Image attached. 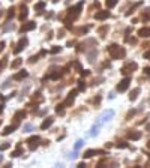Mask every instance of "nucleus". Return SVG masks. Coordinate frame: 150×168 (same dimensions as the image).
<instances>
[{
	"label": "nucleus",
	"mask_w": 150,
	"mask_h": 168,
	"mask_svg": "<svg viewBox=\"0 0 150 168\" xmlns=\"http://www.w3.org/2000/svg\"><path fill=\"white\" fill-rule=\"evenodd\" d=\"M53 123H54V119H53V117H48V119H45L44 123L41 125V129H47V128H50Z\"/></svg>",
	"instance_id": "obj_13"
},
{
	"label": "nucleus",
	"mask_w": 150,
	"mask_h": 168,
	"mask_svg": "<svg viewBox=\"0 0 150 168\" xmlns=\"http://www.w3.org/2000/svg\"><path fill=\"white\" fill-rule=\"evenodd\" d=\"M21 63H23V60H21V59H17V60H14V62H12V65H11V66H12V69H15V68H18V66H21Z\"/></svg>",
	"instance_id": "obj_22"
},
{
	"label": "nucleus",
	"mask_w": 150,
	"mask_h": 168,
	"mask_svg": "<svg viewBox=\"0 0 150 168\" xmlns=\"http://www.w3.org/2000/svg\"><path fill=\"white\" fill-rule=\"evenodd\" d=\"M138 35L141 38H150V27H143L138 30Z\"/></svg>",
	"instance_id": "obj_12"
},
{
	"label": "nucleus",
	"mask_w": 150,
	"mask_h": 168,
	"mask_svg": "<svg viewBox=\"0 0 150 168\" xmlns=\"http://www.w3.org/2000/svg\"><path fill=\"white\" fill-rule=\"evenodd\" d=\"M104 153H105L104 150H93V149H89V150L84 152L83 158H84V159H89V158H92L93 155H104Z\"/></svg>",
	"instance_id": "obj_5"
},
{
	"label": "nucleus",
	"mask_w": 150,
	"mask_h": 168,
	"mask_svg": "<svg viewBox=\"0 0 150 168\" xmlns=\"http://www.w3.org/2000/svg\"><path fill=\"white\" fill-rule=\"evenodd\" d=\"M107 50H108V53H110V56H111L112 59H123V57H125V54H126V51H125L123 48H120L117 44L110 45Z\"/></svg>",
	"instance_id": "obj_1"
},
{
	"label": "nucleus",
	"mask_w": 150,
	"mask_h": 168,
	"mask_svg": "<svg viewBox=\"0 0 150 168\" xmlns=\"http://www.w3.org/2000/svg\"><path fill=\"white\" fill-rule=\"evenodd\" d=\"M63 107H65V105H57V107H56V111H57L59 114H62V113H63Z\"/></svg>",
	"instance_id": "obj_33"
},
{
	"label": "nucleus",
	"mask_w": 150,
	"mask_h": 168,
	"mask_svg": "<svg viewBox=\"0 0 150 168\" xmlns=\"http://www.w3.org/2000/svg\"><path fill=\"white\" fill-rule=\"evenodd\" d=\"M81 146H83V140H78L77 143H75V150H78V149H81Z\"/></svg>",
	"instance_id": "obj_31"
},
{
	"label": "nucleus",
	"mask_w": 150,
	"mask_h": 168,
	"mask_svg": "<svg viewBox=\"0 0 150 168\" xmlns=\"http://www.w3.org/2000/svg\"><path fill=\"white\" fill-rule=\"evenodd\" d=\"M137 68H138V65H137V63H128L126 66H123V68H122V74H125V75H126V74H129V72H134Z\"/></svg>",
	"instance_id": "obj_6"
},
{
	"label": "nucleus",
	"mask_w": 150,
	"mask_h": 168,
	"mask_svg": "<svg viewBox=\"0 0 150 168\" xmlns=\"http://www.w3.org/2000/svg\"><path fill=\"white\" fill-rule=\"evenodd\" d=\"M112 116H114V111H112V110H107V111H104V113L101 114V117L98 119V122H96V123H98V125L101 126V125H102L104 122L110 120V119H111Z\"/></svg>",
	"instance_id": "obj_2"
},
{
	"label": "nucleus",
	"mask_w": 150,
	"mask_h": 168,
	"mask_svg": "<svg viewBox=\"0 0 150 168\" xmlns=\"http://www.w3.org/2000/svg\"><path fill=\"white\" fill-rule=\"evenodd\" d=\"M105 32H107V27H102V29H99V33H101V36H102V38L105 36V35H104Z\"/></svg>",
	"instance_id": "obj_35"
},
{
	"label": "nucleus",
	"mask_w": 150,
	"mask_h": 168,
	"mask_svg": "<svg viewBox=\"0 0 150 168\" xmlns=\"http://www.w3.org/2000/svg\"><path fill=\"white\" fill-rule=\"evenodd\" d=\"M44 8H45V3H44V2H39V3H36V5H35V9H36L38 12L44 11Z\"/></svg>",
	"instance_id": "obj_21"
},
{
	"label": "nucleus",
	"mask_w": 150,
	"mask_h": 168,
	"mask_svg": "<svg viewBox=\"0 0 150 168\" xmlns=\"http://www.w3.org/2000/svg\"><path fill=\"white\" fill-rule=\"evenodd\" d=\"M3 63H5V62H3ZM3 63H0V69H2V66H3Z\"/></svg>",
	"instance_id": "obj_48"
},
{
	"label": "nucleus",
	"mask_w": 150,
	"mask_h": 168,
	"mask_svg": "<svg viewBox=\"0 0 150 168\" xmlns=\"http://www.w3.org/2000/svg\"><path fill=\"white\" fill-rule=\"evenodd\" d=\"M143 20L149 21L150 20V9H146V14H143Z\"/></svg>",
	"instance_id": "obj_24"
},
{
	"label": "nucleus",
	"mask_w": 150,
	"mask_h": 168,
	"mask_svg": "<svg viewBox=\"0 0 150 168\" xmlns=\"http://www.w3.org/2000/svg\"><path fill=\"white\" fill-rule=\"evenodd\" d=\"M38 59H39V57H38V56H33V57H30V63H33V62H36Z\"/></svg>",
	"instance_id": "obj_37"
},
{
	"label": "nucleus",
	"mask_w": 150,
	"mask_h": 168,
	"mask_svg": "<svg viewBox=\"0 0 150 168\" xmlns=\"http://www.w3.org/2000/svg\"><path fill=\"white\" fill-rule=\"evenodd\" d=\"M57 36H59V38H63V36H65V32H63V30H60V32H59V35H57Z\"/></svg>",
	"instance_id": "obj_40"
},
{
	"label": "nucleus",
	"mask_w": 150,
	"mask_h": 168,
	"mask_svg": "<svg viewBox=\"0 0 150 168\" xmlns=\"http://www.w3.org/2000/svg\"><path fill=\"white\" fill-rule=\"evenodd\" d=\"M39 141H41V138L35 135V137H30L26 143L29 144V149H30V150H35V149H36L38 146H39Z\"/></svg>",
	"instance_id": "obj_3"
},
{
	"label": "nucleus",
	"mask_w": 150,
	"mask_h": 168,
	"mask_svg": "<svg viewBox=\"0 0 150 168\" xmlns=\"http://www.w3.org/2000/svg\"><path fill=\"white\" fill-rule=\"evenodd\" d=\"M77 167H78V168H84V167H86V164H84V162H80Z\"/></svg>",
	"instance_id": "obj_41"
},
{
	"label": "nucleus",
	"mask_w": 150,
	"mask_h": 168,
	"mask_svg": "<svg viewBox=\"0 0 150 168\" xmlns=\"http://www.w3.org/2000/svg\"><path fill=\"white\" fill-rule=\"evenodd\" d=\"M21 155V149H17L15 152H12V155H11V158H17V156H20Z\"/></svg>",
	"instance_id": "obj_28"
},
{
	"label": "nucleus",
	"mask_w": 150,
	"mask_h": 168,
	"mask_svg": "<svg viewBox=\"0 0 150 168\" xmlns=\"http://www.w3.org/2000/svg\"><path fill=\"white\" fill-rule=\"evenodd\" d=\"M146 129H147V131H150V125H147V128H146Z\"/></svg>",
	"instance_id": "obj_46"
},
{
	"label": "nucleus",
	"mask_w": 150,
	"mask_h": 168,
	"mask_svg": "<svg viewBox=\"0 0 150 168\" xmlns=\"http://www.w3.org/2000/svg\"><path fill=\"white\" fill-rule=\"evenodd\" d=\"M108 17H110V11H99V12L95 14V18H96V20H99V21L107 20Z\"/></svg>",
	"instance_id": "obj_8"
},
{
	"label": "nucleus",
	"mask_w": 150,
	"mask_h": 168,
	"mask_svg": "<svg viewBox=\"0 0 150 168\" xmlns=\"http://www.w3.org/2000/svg\"><path fill=\"white\" fill-rule=\"evenodd\" d=\"M89 74H90V71H81V75H83V77H87Z\"/></svg>",
	"instance_id": "obj_36"
},
{
	"label": "nucleus",
	"mask_w": 150,
	"mask_h": 168,
	"mask_svg": "<svg viewBox=\"0 0 150 168\" xmlns=\"http://www.w3.org/2000/svg\"><path fill=\"white\" fill-rule=\"evenodd\" d=\"M26 45H27V39H26V38H21V39H20V42L17 44V47L14 48V53H15V54H18L20 51H23V50L26 48Z\"/></svg>",
	"instance_id": "obj_4"
},
{
	"label": "nucleus",
	"mask_w": 150,
	"mask_h": 168,
	"mask_svg": "<svg viewBox=\"0 0 150 168\" xmlns=\"http://www.w3.org/2000/svg\"><path fill=\"white\" fill-rule=\"evenodd\" d=\"M128 137H129L131 140H140V138H141V132H138V131H132V132L128 134Z\"/></svg>",
	"instance_id": "obj_14"
},
{
	"label": "nucleus",
	"mask_w": 150,
	"mask_h": 168,
	"mask_svg": "<svg viewBox=\"0 0 150 168\" xmlns=\"http://www.w3.org/2000/svg\"><path fill=\"white\" fill-rule=\"evenodd\" d=\"M129 83H131L129 78H123V80L117 84V90H119V92H125V90L129 87Z\"/></svg>",
	"instance_id": "obj_7"
},
{
	"label": "nucleus",
	"mask_w": 150,
	"mask_h": 168,
	"mask_svg": "<svg viewBox=\"0 0 150 168\" xmlns=\"http://www.w3.org/2000/svg\"><path fill=\"white\" fill-rule=\"evenodd\" d=\"M27 15H29V11H27V8H26V6H23V8H21V14H20V20H21V21H23V20H26Z\"/></svg>",
	"instance_id": "obj_18"
},
{
	"label": "nucleus",
	"mask_w": 150,
	"mask_h": 168,
	"mask_svg": "<svg viewBox=\"0 0 150 168\" xmlns=\"http://www.w3.org/2000/svg\"><path fill=\"white\" fill-rule=\"evenodd\" d=\"M144 59H150V51H149V53H146V54H144Z\"/></svg>",
	"instance_id": "obj_43"
},
{
	"label": "nucleus",
	"mask_w": 150,
	"mask_h": 168,
	"mask_svg": "<svg viewBox=\"0 0 150 168\" xmlns=\"http://www.w3.org/2000/svg\"><path fill=\"white\" fill-rule=\"evenodd\" d=\"M12 29H14V24H12V23H8V24L3 27V32H9V30H12Z\"/></svg>",
	"instance_id": "obj_27"
},
{
	"label": "nucleus",
	"mask_w": 150,
	"mask_h": 168,
	"mask_svg": "<svg viewBox=\"0 0 150 168\" xmlns=\"http://www.w3.org/2000/svg\"><path fill=\"white\" fill-rule=\"evenodd\" d=\"M12 15H14V8H11L9 12H8V17H12Z\"/></svg>",
	"instance_id": "obj_38"
},
{
	"label": "nucleus",
	"mask_w": 150,
	"mask_h": 168,
	"mask_svg": "<svg viewBox=\"0 0 150 168\" xmlns=\"http://www.w3.org/2000/svg\"><path fill=\"white\" fill-rule=\"evenodd\" d=\"M33 129V126L30 125V123H27V125H24V132H30V131Z\"/></svg>",
	"instance_id": "obj_30"
},
{
	"label": "nucleus",
	"mask_w": 150,
	"mask_h": 168,
	"mask_svg": "<svg viewBox=\"0 0 150 168\" xmlns=\"http://www.w3.org/2000/svg\"><path fill=\"white\" fill-rule=\"evenodd\" d=\"M35 27H36V23H33V21H29V23L23 24V27L20 29V32H21V33H24V32H30V30H33Z\"/></svg>",
	"instance_id": "obj_9"
},
{
	"label": "nucleus",
	"mask_w": 150,
	"mask_h": 168,
	"mask_svg": "<svg viewBox=\"0 0 150 168\" xmlns=\"http://www.w3.org/2000/svg\"><path fill=\"white\" fill-rule=\"evenodd\" d=\"M9 83H11V80H8V81H5V84L2 86V89H5V87H8V86H9Z\"/></svg>",
	"instance_id": "obj_39"
},
{
	"label": "nucleus",
	"mask_w": 150,
	"mask_h": 168,
	"mask_svg": "<svg viewBox=\"0 0 150 168\" xmlns=\"http://www.w3.org/2000/svg\"><path fill=\"white\" fill-rule=\"evenodd\" d=\"M24 117H26V113H24V111H17V113H15V117H14V119H15V123L18 125V122H20L21 119H24Z\"/></svg>",
	"instance_id": "obj_15"
},
{
	"label": "nucleus",
	"mask_w": 150,
	"mask_h": 168,
	"mask_svg": "<svg viewBox=\"0 0 150 168\" xmlns=\"http://www.w3.org/2000/svg\"><path fill=\"white\" fill-rule=\"evenodd\" d=\"M116 146H117L119 149H126V147H128V143H125V141H120V143H117Z\"/></svg>",
	"instance_id": "obj_29"
},
{
	"label": "nucleus",
	"mask_w": 150,
	"mask_h": 168,
	"mask_svg": "<svg viewBox=\"0 0 150 168\" xmlns=\"http://www.w3.org/2000/svg\"><path fill=\"white\" fill-rule=\"evenodd\" d=\"M105 5H107V8H108V9H111V8H114V6L117 5V0H107Z\"/></svg>",
	"instance_id": "obj_19"
},
{
	"label": "nucleus",
	"mask_w": 150,
	"mask_h": 168,
	"mask_svg": "<svg viewBox=\"0 0 150 168\" xmlns=\"http://www.w3.org/2000/svg\"><path fill=\"white\" fill-rule=\"evenodd\" d=\"M9 147H11V143H3V144H0V152H3V150H8Z\"/></svg>",
	"instance_id": "obj_23"
},
{
	"label": "nucleus",
	"mask_w": 150,
	"mask_h": 168,
	"mask_svg": "<svg viewBox=\"0 0 150 168\" xmlns=\"http://www.w3.org/2000/svg\"><path fill=\"white\" fill-rule=\"evenodd\" d=\"M2 161H3V156H2V155H0V162H2Z\"/></svg>",
	"instance_id": "obj_47"
},
{
	"label": "nucleus",
	"mask_w": 150,
	"mask_h": 168,
	"mask_svg": "<svg viewBox=\"0 0 150 168\" xmlns=\"http://www.w3.org/2000/svg\"><path fill=\"white\" fill-rule=\"evenodd\" d=\"M86 32H87V27H80L77 30V33H86Z\"/></svg>",
	"instance_id": "obj_34"
},
{
	"label": "nucleus",
	"mask_w": 150,
	"mask_h": 168,
	"mask_svg": "<svg viewBox=\"0 0 150 168\" xmlns=\"http://www.w3.org/2000/svg\"><path fill=\"white\" fill-rule=\"evenodd\" d=\"M60 50H62L60 47H54V48H51V51H50V53H51V54H57Z\"/></svg>",
	"instance_id": "obj_32"
},
{
	"label": "nucleus",
	"mask_w": 150,
	"mask_h": 168,
	"mask_svg": "<svg viewBox=\"0 0 150 168\" xmlns=\"http://www.w3.org/2000/svg\"><path fill=\"white\" fill-rule=\"evenodd\" d=\"M15 128H17V125H12V126H6L5 129H3V135H9V134H12L14 131H15Z\"/></svg>",
	"instance_id": "obj_16"
},
{
	"label": "nucleus",
	"mask_w": 150,
	"mask_h": 168,
	"mask_svg": "<svg viewBox=\"0 0 150 168\" xmlns=\"http://www.w3.org/2000/svg\"><path fill=\"white\" fill-rule=\"evenodd\" d=\"M60 75H62V72H56V74H51L50 78L51 80H57V78H60Z\"/></svg>",
	"instance_id": "obj_26"
},
{
	"label": "nucleus",
	"mask_w": 150,
	"mask_h": 168,
	"mask_svg": "<svg viewBox=\"0 0 150 168\" xmlns=\"http://www.w3.org/2000/svg\"><path fill=\"white\" fill-rule=\"evenodd\" d=\"M144 74H147V75H150V68H146V69H144Z\"/></svg>",
	"instance_id": "obj_42"
},
{
	"label": "nucleus",
	"mask_w": 150,
	"mask_h": 168,
	"mask_svg": "<svg viewBox=\"0 0 150 168\" xmlns=\"http://www.w3.org/2000/svg\"><path fill=\"white\" fill-rule=\"evenodd\" d=\"M78 90L80 92H84L86 90V83L84 81H78Z\"/></svg>",
	"instance_id": "obj_25"
},
{
	"label": "nucleus",
	"mask_w": 150,
	"mask_h": 168,
	"mask_svg": "<svg viewBox=\"0 0 150 168\" xmlns=\"http://www.w3.org/2000/svg\"><path fill=\"white\" fill-rule=\"evenodd\" d=\"M2 111H3V105H0V113H2Z\"/></svg>",
	"instance_id": "obj_45"
},
{
	"label": "nucleus",
	"mask_w": 150,
	"mask_h": 168,
	"mask_svg": "<svg viewBox=\"0 0 150 168\" xmlns=\"http://www.w3.org/2000/svg\"><path fill=\"white\" fill-rule=\"evenodd\" d=\"M147 146H149V149H150V143H149V144H147Z\"/></svg>",
	"instance_id": "obj_49"
},
{
	"label": "nucleus",
	"mask_w": 150,
	"mask_h": 168,
	"mask_svg": "<svg viewBox=\"0 0 150 168\" xmlns=\"http://www.w3.org/2000/svg\"><path fill=\"white\" fill-rule=\"evenodd\" d=\"M95 57H96V48L93 50L92 53H89V54H87V59H89V62H93V60H95Z\"/></svg>",
	"instance_id": "obj_20"
},
{
	"label": "nucleus",
	"mask_w": 150,
	"mask_h": 168,
	"mask_svg": "<svg viewBox=\"0 0 150 168\" xmlns=\"http://www.w3.org/2000/svg\"><path fill=\"white\" fill-rule=\"evenodd\" d=\"M27 75H29L27 71H20L18 74H15V75H14V80H15V81H21V80H24Z\"/></svg>",
	"instance_id": "obj_11"
},
{
	"label": "nucleus",
	"mask_w": 150,
	"mask_h": 168,
	"mask_svg": "<svg viewBox=\"0 0 150 168\" xmlns=\"http://www.w3.org/2000/svg\"><path fill=\"white\" fill-rule=\"evenodd\" d=\"M138 93H140V89L137 87V89H134L132 92H131V95H129V99L131 101H135L137 99V96H138Z\"/></svg>",
	"instance_id": "obj_17"
},
{
	"label": "nucleus",
	"mask_w": 150,
	"mask_h": 168,
	"mask_svg": "<svg viewBox=\"0 0 150 168\" xmlns=\"http://www.w3.org/2000/svg\"><path fill=\"white\" fill-rule=\"evenodd\" d=\"M5 48V42H0V51H2Z\"/></svg>",
	"instance_id": "obj_44"
},
{
	"label": "nucleus",
	"mask_w": 150,
	"mask_h": 168,
	"mask_svg": "<svg viewBox=\"0 0 150 168\" xmlns=\"http://www.w3.org/2000/svg\"><path fill=\"white\" fill-rule=\"evenodd\" d=\"M75 95H77V90H72L71 93H69V96H68V99L65 101V107H71L72 104H74V99H75Z\"/></svg>",
	"instance_id": "obj_10"
}]
</instances>
